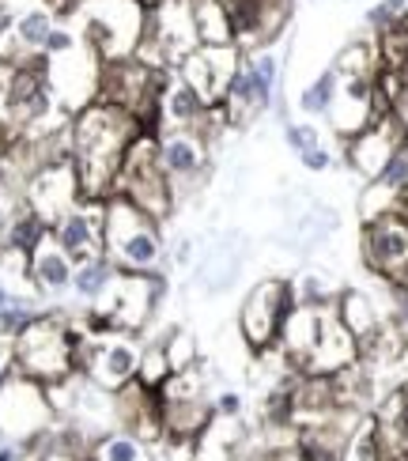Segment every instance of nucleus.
<instances>
[{"mask_svg":"<svg viewBox=\"0 0 408 461\" xmlns=\"http://www.w3.org/2000/svg\"><path fill=\"white\" fill-rule=\"evenodd\" d=\"M136 132H141V125H136L132 113L103 99H95L91 106L76 113L68 140H72V163H76V175H80L84 197L91 201L113 197V182H118L122 159Z\"/></svg>","mask_w":408,"mask_h":461,"instance_id":"1","label":"nucleus"},{"mask_svg":"<svg viewBox=\"0 0 408 461\" xmlns=\"http://www.w3.org/2000/svg\"><path fill=\"white\" fill-rule=\"evenodd\" d=\"M113 280H118V265H113L106 254H99V258H87V261L76 265L72 292L80 303H99V299H106Z\"/></svg>","mask_w":408,"mask_h":461,"instance_id":"22","label":"nucleus"},{"mask_svg":"<svg viewBox=\"0 0 408 461\" xmlns=\"http://www.w3.org/2000/svg\"><path fill=\"white\" fill-rule=\"evenodd\" d=\"M337 91H340V72H337V65H329L314 76V84H306L299 91V110L306 118H325L337 103Z\"/></svg>","mask_w":408,"mask_h":461,"instance_id":"25","label":"nucleus"},{"mask_svg":"<svg viewBox=\"0 0 408 461\" xmlns=\"http://www.w3.org/2000/svg\"><path fill=\"white\" fill-rule=\"evenodd\" d=\"M404 140V129L394 113H385V118H375L367 129H359L356 137H348V167L363 175L367 182L378 178L382 163L390 159V151Z\"/></svg>","mask_w":408,"mask_h":461,"instance_id":"14","label":"nucleus"},{"mask_svg":"<svg viewBox=\"0 0 408 461\" xmlns=\"http://www.w3.org/2000/svg\"><path fill=\"white\" fill-rule=\"evenodd\" d=\"M159 292H163V280L159 276L118 273V280H113L106 299H99V303L113 314V321H118L122 333H136L151 318L155 303H159Z\"/></svg>","mask_w":408,"mask_h":461,"instance_id":"12","label":"nucleus"},{"mask_svg":"<svg viewBox=\"0 0 408 461\" xmlns=\"http://www.w3.org/2000/svg\"><path fill=\"white\" fill-rule=\"evenodd\" d=\"M299 163L310 170V175H325L329 167H333V151H329L325 144H318V148H310V151H303L299 156Z\"/></svg>","mask_w":408,"mask_h":461,"instance_id":"34","label":"nucleus"},{"mask_svg":"<svg viewBox=\"0 0 408 461\" xmlns=\"http://www.w3.org/2000/svg\"><path fill=\"white\" fill-rule=\"evenodd\" d=\"M113 194L132 201L136 208H144V212L155 220H163L174 208L170 182L159 167V156H155V132L151 129H141L132 137L125 159H122V170H118V182H113Z\"/></svg>","mask_w":408,"mask_h":461,"instance_id":"5","label":"nucleus"},{"mask_svg":"<svg viewBox=\"0 0 408 461\" xmlns=\"http://www.w3.org/2000/svg\"><path fill=\"white\" fill-rule=\"evenodd\" d=\"M378 461H408V393L397 390L382 401L375 416Z\"/></svg>","mask_w":408,"mask_h":461,"instance_id":"17","label":"nucleus"},{"mask_svg":"<svg viewBox=\"0 0 408 461\" xmlns=\"http://www.w3.org/2000/svg\"><path fill=\"white\" fill-rule=\"evenodd\" d=\"M76 46H80V38H76L68 27L57 23V27H53V34L46 38V50H42V57H61V53H72Z\"/></svg>","mask_w":408,"mask_h":461,"instance_id":"32","label":"nucleus"},{"mask_svg":"<svg viewBox=\"0 0 408 461\" xmlns=\"http://www.w3.org/2000/svg\"><path fill=\"white\" fill-rule=\"evenodd\" d=\"M155 156L170 182V197L178 204L186 194L201 185L208 175V132L204 129H159L155 132Z\"/></svg>","mask_w":408,"mask_h":461,"instance_id":"7","label":"nucleus"},{"mask_svg":"<svg viewBox=\"0 0 408 461\" xmlns=\"http://www.w3.org/2000/svg\"><path fill=\"white\" fill-rule=\"evenodd\" d=\"M103 220H106V201L84 197L80 204H72L68 212H61L50 223V239L80 265L103 254Z\"/></svg>","mask_w":408,"mask_h":461,"instance_id":"11","label":"nucleus"},{"mask_svg":"<svg viewBox=\"0 0 408 461\" xmlns=\"http://www.w3.org/2000/svg\"><path fill=\"white\" fill-rule=\"evenodd\" d=\"M239 61H242V50L239 46H197L178 65V72L204 95L208 106H220L223 91H227V80L235 76Z\"/></svg>","mask_w":408,"mask_h":461,"instance_id":"13","label":"nucleus"},{"mask_svg":"<svg viewBox=\"0 0 408 461\" xmlns=\"http://www.w3.org/2000/svg\"><path fill=\"white\" fill-rule=\"evenodd\" d=\"M189 258H193V246H189V239H182L178 249H174V261H178V265H189Z\"/></svg>","mask_w":408,"mask_h":461,"instance_id":"36","label":"nucleus"},{"mask_svg":"<svg viewBox=\"0 0 408 461\" xmlns=\"http://www.w3.org/2000/svg\"><path fill=\"white\" fill-rule=\"evenodd\" d=\"M8 212H12V204L0 201V249H5V227H8Z\"/></svg>","mask_w":408,"mask_h":461,"instance_id":"37","label":"nucleus"},{"mask_svg":"<svg viewBox=\"0 0 408 461\" xmlns=\"http://www.w3.org/2000/svg\"><path fill=\"white\" fill-rule=\"evenodd\" d=\"M242 409H246V401H242V393H239V390H220V393H216V401H212V412L223 416V420H239V416H242Z\"/></svg>","mask_w":408,"mask_h":461,"instance_id":"33","label":"nucleus"},{"mask_svg":"<svg viewBox=\"0 0 408 461\" xmlns=\"http://www.w3.org/2000/svg\"><path fill=\"white\" fill-rule=\"evenodd\" d=\"M34 303H38V299H15V295H12V303L5 306V311H0V333H5V337L23 333L27 325H31L38 314H42Z\"/></svg>","mask_w":408,"mask_h":461,"instance_id":"27","label":"nucleus"},{"mask_svg":"<svg viewBox=\"0 0 408 461\" xmlns=\"http://www.w3.org/2000/svg\"><path fill=\"white\" fill-rule=\"evenodd\" d=\"M76 12L84 15V38L99 53V61L136 57L144 42L148 5H141V0H80Z\"/></svg>","mask_w":408,"mask_h":461,"instance_id":"4","label":"nucleus"},{"mask_svg":"<svg viewBox=\"0 0 408 461\" xmlns=\"http://www.w3.org/2000/svg\"><path fill=\"white\" fill-rule=\"evenodd\" d=\"M242 61L249 68V84H254V99L261 106V113L272 110L277 103V87H280V57L277 50H254V53H242Z\"/></svg>","mask_w":408,"mask_h":461,"instance_id":"21","label":"nucleus"},{"mask_svg":"<svg viewBox=\"0 0 408 461\" xmlns=\"http://www.w3.org/2000/svg\"><path fill=\"white\" fill-rule=\"evenodd\" d=\"M363 265L385 280H397L408 268V208L404 204H397L385 216L363 220Z\"/></svg>","mask_w":408,"mask_h":461,"instance_id":"9","label":"nucleus"},{"mask_svg":"<svg viewBox=\"0 0 408 461\" xmlns=\"http://www.w3.org/2000/svg\"><path fill=\"white\" fill-rule=\"evenodd\" d=\"M50 5H53V12H57V8L65 12V8H76V5H80V0H50Z\"/></svg>","mask_w":408,"mask_h":461,"instance_id":"39","label":"nucleus"},{"mask_svg":"<svg viewBox=\"0 0 408 461\" xmlns=\"http://www.w3.org/2000/svg\"><path fill=\"white\" fill-rule=\"evenodd\" d=\"M0 461H23V450H19V443H5V447H0Z\"/></svg>","mask_w":408,"mask_h":461,"instance_id":"35","label":"nucleus"},{"mask_svg":"<svg viewBox=\"0 0 408 461\" xmlns=\"http://www.w3.org/2000/svg\"><path fill=\"white\" fill-rule=\"evenodd\" d=\"M337 72L340 76H375V50L367 42L344 46L337 57Z\"/></svg>","mask_w":408,"mask_h":461,"instance_id":"30","label":"nucleus"},{"mask_svg":"<svg viewBox=\"0 0 408 461\" xmlns=\"http://www.w3.org/2000/svg\"><path fill=\"white\" fill-rule=\"evenodd\" d=\"M103 254L118 265V273H144L159 276L163 268V230L159 220L148 216L125 197H106V220H103Z\"/></svg>","mask_w":408,"mask_h":461,"instance_id":"2","label":"nucleus"},{"mask_svg":"<svg viewBox=\"0 0 408 461\" xmlns=\"http://www.w3.org/2000/svg\"><path fill=\"white\" fill-rule=\"evenodd\" d=\"M163 352H167V363H170V375L186 371V367H197V344H193V337L186 330H174L163 340Z\"/></svg>","mask_w":408,"mask_h":461,"instance_id":"28","label":"nucleus"},{"mask_svg":"<svg viewBox=\"0 0 408 461\" xmlns=\"http://www.w3.org/2000/svg\"><path fill=\"white\" fill-rule=\"evenodd\" d=\"M31 276H34V287H38V295L42 299H61V295L72 292L76 261L53 239H46L31 254Z\"/></svg>","mask_w":408,"mask_h":461,"instance_id":"18","label":"nucleus"},{"mask_svg":"<svg viewBox=\"0 0 408 461\" xmlns=\"http://www.w3.org/2000/svg\"><path fill=\"white\" fill-rule=\"evenodd\" d=\"M46 239H50V220L42 212H34L27 201H15L5 227V246L19 249V254H34Z\"/></svg>","mask_w":408,"mask_h":461,"instance_id":"20","label":"nucleus"},{"mask_svg":"<svg viewBox=\"0 0 408 461\" xmlns=\"http://www.w3.org/2000/svg\"><path fill=\"white\" fill-rule=\"evenodd\" d=\"M401 23H408V0H378L375 8H367V27L375 34H385Z\"/></svg>","mask_w":408,"mask_h":461,"instance_id":"26","label":"nucleus"},{"mask_svg":"<svg viewBox=\"0 0 408 461\" xmlns=\"http://www.w3.org/2000/svg\"><path fill=\"white\" fill-rule=\"evenodd\" d=\"M193 23H197L201 46H235L223 0H193Z\"/></svg>","mask_w":408,"mask_h":461,"instance_id":"23","label":"nucleus"},{"mask_svg":"<svg viewBox=\"0 0 408 461\" xmlns=\"http://www.w3.org/2000/svg\"><path fill=\"white\" fill-rule=\"evenodd\" d=\"M212 118V106L204 103V95L193 87L178 68L167 72V84H163V99H159V122L167 129H204Z\"/></svg>","mask_w":408,"mask_h":461,"instance_id":"15","label":"nucleus"},{"mask_svg":"<svg viewBox=\"0 0 408 461\" xmlns=\"http://www.w3.org/2000/svg\"><path fill=\"white\" fill-rule=\"evenodd\" d=\"M299 306L295 299V287L291 280H261L254 292L246 295L242 311H239V330H242V340L249 344L254 352H272L280 344V333L291 318V311Z\"/></svg>","mask_w":408,"mask_h":461,"instance_id":"6","label":"nucleus"},{"mask_svg":"<svg viewBox=\"0 0 408 461\" xmlns=\"http://www.w3.org/2000/svg\"><path fill=\"white\" fill-rule=\"evenodd\" d=\"M80 337L84 330L42 311L23 333H15V371L42 382V386L76 375V344H80Z\"/></svg>","mask_w":408,"mask_h":461,"instance_id":"3","label":"nucleus"},{"mask_svg":"<svg viewBox=\"0 0 408 461\" xmlns=\"http://www.w3.org/2000/svg\"><path fill=\"white\" fill-rule=\"evenodd\" d=\"M268 461H303V457L295 454V447H291V450H280V454H272Z\"/></svg>","mask_w":408,"mask_h":461,"instance_id":"38","label":"nucleus"},{"mask_svg":"<svg viewBox=\"0 0 408 461\" xmlns=\"http://www.w3.org/2000/svg\"><path fill=\"white\" fill-rule=\"evenodd\" d=\"M50 424H53V405L42 382L19 371L8 375L5 386H0V435H8L12 443H31Z\"/></svg>","mask_w":408,"mask_h":461,"instance_id":"8","label":"nucleus"},{"mask_svg":"<svg viewBox=\"0 0 408 461\" xmlns=\"http://www.w3.org/2000/svg\"><path fill=\"white\" fill-rule=\"evenodd\" d=\"M12 303V292H8V287L5 284H0V311H5V306Z\"/></svg>","mask_w":408,"mask_h":461,"instance_id":"40","label":"nucleus"},{"mask_svg":"<svg viewBox=\"0 0 408 461\" xmlns=\"http://www.w3.org/2000/svg\"><path fill=\"white\" fill-rule=\"evenodd\" d=\"M284 140H287V148L295 151V156H303V151L322 144V132H318V125H310V122H287L284 125Z\"/></svg>","mask_w":408,"mask_h":461,"instance_id":"31","label":"nucleus"},{"mask_svg":"<svg viewBox=\"0 0 408 461\" xmlns=\"http://www.w3.org/2000/svg\"><path fill=\"white\" fill-rule=\"evenodd\" d=\"M57 27V12L46 5H31V8H19L12 19V50L23 53L27 61L31 57H42L46 50V38Z\"/></svg>","mask_w":408,"mask_h":461,"instance_id":"19","label":"nucleus"},{"mask_svg":"<svg viewBox=\"0 0 408 461\" xmlns=\"http://www.w3.org/2000/svg\"><path fill=\"white\" fill-rule=\"evenodd\" d=\"M87 461H151V450L136 431H106L91 443Z\"/></svg>","mask_w":408,"mask_h":461,"instance_id":"24","label":"nucleus"},{"mask_svg":"<svg viewBox=\"0 0 408 461\" xmlns=\"http://www.w3.org/2000/svg\"><path fill=\"white\" fill-rule=\"evenodd\" d=\"M23 201L34 208V212H42L50 223L61 212H68L72 204H80L84 189H80V175H76L72 156L38 167L34 175L27 178V185H23Z\"/></svg>","mask_w":408,"mask_h":461,"instance_id":"10","label":"nucleus"},{"mask_svg":"<svg viewBox=\"0 0 408 461\" xmlns=\"http://www.w3.org/2000/svg\"><path fill=\"white\" fill-rule=\"evenodd\" d=\"M344 461H378L375 420H359V428L348 435V443H344Z\"/></svg>","mask_w":408,"mask_h":461,"instance_id":"29","label":"nucleus"},{"mask_svg":"<svg viewBox=\"0 0 408 461\" xmlns=\"http://www.w3.org/2000/svg\"><path fill=\"white\" fill-rule=\"evenodd\" d=\"M337 314L344 321V330L356 337V348L359 356H371L375 344L385 337V325H382V311L375 306V299L367 292H344L337 299Z\"/></svg>","mask_w":408,"mask_h":461,"instance_id":"16","label":"nucleus"}]
</instances>
